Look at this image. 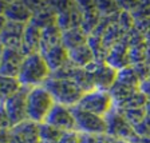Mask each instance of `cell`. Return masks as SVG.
Listing matches in <instances>:
<instances>
[{
    "mask_svg": "<svg viewBox=\"0 0 150 143\" xmlns=\"http://www.w3.org/2000/svg\"><path fill=\"white\" fill-rule=\"evenodd\" d=\"M105 120H106V134L114 139L129 140L133 143L138 138L134 127L123 118L118 110L114 108L110 114H107L105 116Z\"/></svg>",
    "mask_w": 150,
    "mask_h": 143,
    "instance_id": "8992f818",
    "label": "cell"
},
{
    "mask_svg": "<svg viewBox=\"0 0 150 143\" xmlns=\"http://www.w3.org/2000/svg\"><path fill=\"white\" fill-rule=\"evenodd\" d=\"M40 143H58V142H51V140H40Z\"/></svg>",
    "mask_w": 150,
    "mask_h": 143,
    "instance_id": "f35d334b",
    "label": "cell"
},
{
    "mask_svg": "<svg viewBox=\"0 0 150 143\" xmlns=\"http://www.w3.org/2000/svg\"><path fill=\"white\" fill-rule=\"evenodd\" d=\"M6 7H7V1H0V15H4Z\"/></svg>",
    "mask_w": 150,
    "mask_h": 143,
    "instance_id": "e575fe53",
    "label": "cell"
},
{
    "mask_svg": "<svg viewBox=\"0 0 150 143\" xmlns=\"http://www.w3.org/2000/svg\"><path fill=\"white\" fill-rule=\"evenodd\" d=\"M133 143H150V137H138Z\"/></svg>",
    "mask_w": 150,
    "mask_h": 143,
    "instance_id": "d6a6232c",
    "label": "cell"
},
{
    "mask_svg": "<svg viewBox=\"0 0 150 143\" xmlns=\"http://www.w3.org/2000/svg\"><path fill=\"white\" fill-rule=\"evenodd\" d=\"M11 120L8 118V114H7V110L4 107V103H0V128H11Z\"/></svg>",
    "mask_w": 150,
    "mask_h": 143,
    "instance_id": "f546056e",
    "label": "cell"
},
{
    "mask_svg": "<svg viewBox=\"0 0 150 143\" xmlns=\"http://www.w3.org/2000/svg\"><path fill=\"white\" fill-rule=\"evenodd\" d=\"M117 23H118V25L121 27V30L125 32V34L135 27L134 18H133L131 12H127V11H121V12H119Z\"/></svg>",
    "mask_w": 150,
    "mask_h": 143,
    "instance_id": "4316f807",
    "label": "cell"
},
{
    "mask_svg": "<svg viewBox=\"0 0 150 143\" xmlns=\"http://www.w3.org/2000/svg\"><path fill=\"white\" fill-rule=\"evenodd\" d=\"M112 143H131V142H129V140H122V139H114Z\"/></svg>",
    "mask_w": 150,
    "mask_h": 143,
    "instance_id": "8d00e7d4",
    "label": "cell"
},
{
    "mask_svg": "<svg viewBox=\"0 0 150 143\" xmlns=\"http://www.w3.org/2000/svg\"><path fill=\"white\" fill-rule=\"evenodd\" d=\"M58 143H81V132L78 131H63Z\"/></svg>",
    "mask_w": 150,
    "mask_h": 143,
    "instance_id": "83f0119b",
    "label": "cell"
},
{
    "mask_svg": "<svg viewBox=\"0 0 150 143\" xmlns=\"http://www.w3.org/2000/svg\"><path fill=\"white\" fill-rule=\"evenodd\" d=\"M55 106L52 97L50 92L43 87H32L27 94V119L40 125L46 120L47 115L50 114L52 107Z\"/></svg>",
    "mask_w": 150,
    "mask_h": 143,
    "instance_id": "3957f363",
    "label": "cell"
},
{
    "mask_svg": "<svg viewBox=\"0 0 150 143\" xmlns=\"http://www.w3.org/2000/svg\"><path fill=\"white\" fill-rule=\"evenodd\" d=\"M139 91L146 97L147 102H150V79H145V80L141 82L139 84Z\"/></svg>",
    "mask_w": 150,
    "mask_h": 143,
    "instance_id": "4dcf8cb0",
    "label": "cell"
},
{
    "mask_svg": "<svg viewBox=\"0 0 150 143\" xmlns=\"http://www.w3.org/2000/svg\"><path fill=\"white\" fill-rule=\"evenodd\" d=\"M9 143H40L39 125L24 120L9 128Z\"/></svg>",
    "mask_w": 150,
    "mask_h": 143,
    "instance_id": "30bf717a",
    "label": "cell"
},
{
    "mask_svg": "<svg viewBox=\"0 0 150 143\" xmlns=\"http://www.w3.org/2000/svg\"><path fill=\"white\" fill-rule=\"evenodd\" d=\"M43 87L50 92L56 104H62L66 107H75L84 94L70 79L55 78L52 75L46 80Z\"/></svg>",
    "mask_w": 150,
    "mask_h": 143,
    "instance_id": "7a4b0ae2",
    "label": "cell"
},
{
    "mask_svg": "<svg viewBox=\"0 0 150 143\" xmlns=\"http://www.w3.org/2000/svg\"><path fill=\"white\" fill-rule=\"evenodd\" d=\"M0 103H1V102H0Z\"/></svg>",
    "mask_w": 150,
    "mask_h": 143,
    "instance_id": "60d3db41",
    "label": "cell"
},
{
    "mask_svg": "<svg viewBox=\"0 0 150 143\" xmlns=\"http://www.w3.org/2000/svg\"><path fill=\"white\" fill-rule=\"evenodd\" d=\"M51 76V71L46 64L40 52L31 54L24 56L18 75V80L23 87H39L46 83V80Z\"/></svg>",
    "mask_w": 150,
    "mask_h": 143,
    "instance_id": "6da1fadb",
    "label": "cell"
},
{
    "mask_svg": "<svg viewBox=\"0 0 150 143\" xmlns=\"http://www.w3.org/2000/svg\"><path fill=\"white\" fill-rule=\"evenodd\" d=\"M40 55L43 56L44 62L48 66L51 74L59 71L60 68H63L66 64L70 63L69 51L66 50L62 44L52 47V48H50V50H47V51H43V52H40Z\"/></svg>",
    "mask_w": 150,
    "mask_h": 143,
    "instance_id": "5bb4252c",
    "label": "cell"
},
{
    "mask_svg": "<svg viewBox=\"0 0 150 143\" xmlns=\"http://www.w3.org/2000/svg\"><path fill=\"white\" fill-rule=\"evenodd\" d=\"M25 24L13 22H7L3 31L0 32V43L4 48L11 50H20L23 43V34H24Z\"/></svg>",
    "mask_w": 150,
    "mask_h": 143,
    "instance_id": "7c38bea8",
    "label": "cell"
},
{
    "mask_svg": "<svg viewBox=\"0 0 150 143\" xmlns=\"http://www.w3.org/2000/svg\"><path fill=\"white\" fill-rule=\"evenodd\" d=\"M63 131L55 128L54 126L48 123H40L39 125V138L40 140H51V142H58Z\"/></svg>",
    "mask_w": 150,
    "mask_h": 143,
    "instance_id": "484cf974",
    "label": "cell"
},
{
    "mask_svg": "<svg viewBox=\"0 0 150 143\" xmlns=\"http://www.w3.org/2000/svg\"><path fill=\"white\" fill-rule=\"evenodd\" d=\"M135 134L138 137H150V118H145L138 126L134 127Z\"/></svg>",
    "mask_w": 150,
    "mask_h": 143,
    "instance_id": "f1b7e54d",
    "label": "cell"
},
{
    "mask_svg": "<svg viewBox=\"0 0 150 143\" xmlns=\"http://www.w3.org/2000/svg\"><path fill=\"white\" fill-rule=\"evenodd\" d=\"M145 108H146V116L147 118H150V102H147V104H146Z\"/></svg>",
    "mask_w": 150,
    "mask_h": 143,
    "instance_id": "d590c367",
    "label": "cell"
},
{
    "mask_svg": "<svg viewBox=\"0 0 150 143\" xmlns=\"http://www.w3.org/2000/svg\"><path fill=\"white\" fill-rule=\"evenodd\" d=\"M87 40L88 35L83 31L82 27L71 28V30L62 32V46L67 51L76 48L79 46H83V44H87Z\"/></svg>",
    "mask_w": 150,
    "mask_h": 143,
    "instance_id": "e0dca14e",
    "label": "cell"
},
{
    "mask_svg": "<svg viewBox=\"0 0 150 143\" xmlns=\"http://www.w3.org/2000/svg\"><path fill=\"white\" fill-rule=\"evenodd\" d=\"M147 104V99L146 97H145L144 94L141 92L139 90L135 91L133 95H131L130 98H127V99L125 100V102H122L119 106L114 107V108L117 110H130V108H144V107H146Z\"/></svg>",
    "mask_w": 150,
    "mask_h": 143,
    "instance_id": "603a6c76",
    "label": "cell"
},
{
    "mask_svg": "<svg viewBox=\"0 0 150 143\" xmlns=\"http://www.w3.org/2000/svg\"><path fill=\"white\" fill-rule=\"evenodd\" d=\"M76 107L84 110L91 114H95L98 116H105L114 110V100L109 91L103 90H93L83 94Z\"/></svg>",
    "mask_w": 150,
    "mask_h": 143,
    "instance_id": "277c9868",
    "label": "cell"
},
{
    "mask_svg": "<svg viewBox=\"0 0 150 143\" xmlns=\"http://www.w3.org/2000/svg\"><path fill=\"white\" fill-rule=\"evenodd\" d=\"M69 59L71 64L76 66V67H82V68H86L88 64L95 62L94 54L91 51V48L88 47V44H83V46H79L76 48L70 50Z\"/></svg>",
    "mask_w": 150,
    "mask_h": 143,
    "instance_id": "ac0fdd59",
    "label": "cell"
},
{
    "mask_svg": "<svg viewBox=\"0 0 150 143\" xmlns=\"http://www.w3.org/2000/svg\"><path fill=\"white\" fill-rule=\"evenodd\" d=\"M4 16L7 22L28 24L32 19V11L25 1H7Z\"/></svg>",
    "mask_w": 150,
    "mask_h": 143,
    "instance_id": "4fadbf2b",
    "label": "cell"
},
{
    "mask_svg": "<svg viewBox=\"0 0 150 143\" xmlns=\"http://www.w3.org/2000/svg\"><path fill=\"white\" fill-rule=\"evenodd\" d=\"M149 51V46L146 43H142L139 46H134L129 48V59H130V66L145 63L146 55Z\"/></svg>",
    "mask_w": 150,
    "mask_h": 143,
    "instance_id": "cb8c5ba5",
    "label": "cell"
},
{
    "mask_svg": "<svg viewBox=\"0 0 150 143\" xmlns=\"http://www.w3.org/2000/svg\"><path fill=\"white\" fill-rule=\"evenodd\" d=\"M28 87H20L15 94H12L9 98L4 100V107L7 110L8 118L11 120V125L16 126L27 119V94Z\"/></svg>",
    "mask_w": 150,
    "mask_h": 143,
    "instance_id": "52a82bcc",
    "label": "cell"
},
{
    "mask_svg": "<svg viewBox=\"0 0 150 143\" xmlns=\"http://www.w3.org/2000/svg\"><path fill=\"white\" fill-rule=\"evenodd\" d=\"M0 143H9V128H0Z\"/></svg>",
    "mask_w": 150,
    "mask_h": 143,
    "instance_id": "1f68e13d",
    "label": "cell"
},
{
    "mask_svg": "<svg viewBox=\"0 0 150 143\" xmlns=\"http://www.w3.org/2000/svg\"><path fill=\"white\" fill-rule=\"evenodd\" d=\"M86 71L91 75L94 87L97 90L109 91L117 82L118 71L109 66L106 62H93L86 67Z\"/></svg>",
    "mask_w": 150,
    "mask_h": 143,
    "instance_id": "ba28073f",
    "label": "cell"
},
{
    "mask_svg": "<svg viewBox=\"0 0 150 143\" xmlns=\"http://www.w3.org/2000/svg\"><path fill=\"white\" fill-rule=\"evenodd\" d=\"M117 110V108H115ZM123 118L130 123L133 127L138 126L141 122L146 118V108H130V110H118Z\"/></svg>",
    "mask_w": 150,
    "mask_h": 143,
    "instance_id": "d4e9b609",
    "label": "cell"
},
{
    "mask_svg": "<svg viewBox=\"0 0 150 143\" xmlns=\"http://www.w3.org/2000/svg\"><path fill=\"white\" fill-rule=\"evenodd\" d=\"M105 62L109 66H111L112 68H115L117 71L129 67L130 66V59H129V46L125 44L123 42H119L115 46H112L109 50Z\"/></svg>",
    "mask_w": 150,
    "mask_h": 143,
    "instance_id": "2e32d148",
    "label": "cell"
},
{
    "mask_svg": "<svg viewBox=\"0 0 150 143\" xmlns=\"http://www.w3.org/2000/svg\"><path fill=\"white\" fill-rule=\"evenodd\" d=\"M22 87L16 78H7L0 75V102H4Z\"/></svg>",
    "mask_w": 150,
    "mask_h": 143,
    "instance_id": "7402d4cb",
    "label": "cell"
},
{
    "mask_svg": "<svg viewBox=\"0 0 150 143\" xmlns=\"http://www.w3.org/2000/svg\"><path fill=\"white\" fill-rule=\"evenodd\" d=\"M24 55L20 50H11L4 48L1 60H0V75L7 78H16L18 79L19 71L22 67Z\"/></svg>",
    "mask_w": 150,
    "mask_h": 143,
    "instance_id": "8fae6325",
    "label": "cell"
},
{
    "mask_svg": "<svg viewBox=\"0 0 150 143\" xmlns=\"http://www.w3.org/2000/svg\"><path fill=\"white\" fill-rule=\"evenodd\" d=\"M62 44V30L56 24L48 25V27L42 30V37H40V48L39 52H43Z\"/></svg>",
    "mask_w": 150,
    "mask_h": 143,
    "instance_id": "d6986e66",
    "label": "cell"
},
{
    "mask_svg": "<svg viewBox=\"0 0 150 143\" xmlns=\"http://www.w3.org/2000/svg\"><path fill=\"white\" fill-rule=\"evenodd\" d=\"M123 35H125V32L121 30L118 23L117 22L112 23V24H110L106 28V31L103 32V35H102L103 46L106 47L107 50H110L112 46H115L117 43H119L123 39Z\"/></svg>",
    "mask_w": 150,
    "mask_h": 143,
    "instance_id": "ffe728a7",
    "label": "cell"
},
{
    "mask_svg": "<svg viewBox=\"0 0 150 143\" xmlns=\"http://www.w3.org/2000/svg\"><path fill=\"white\" fill-rule=\"evenodd\" d=\"M117 83H121L123 86H127V87H131V88H139L141 79L138 78V75L134 71L133 66H129V67H125V68L118 71Z\"/></svg>",
    "mask_w": 150,
    "mask_h": 143,
    "instance_id": "44dd1931",
    "label": "cell"
},
{
    "mask_svg": "<svg viewBox=\"0 0 150 143\" xmlns=\"http://www.w3.org/2000/svg\"><path fill=\"white\" fill-rule=\"evenodd\" d=\"M43 123H48L60 131H76L71 107H66L62 104H56V103Z\"/></svg>",
    "mask_w": 150,
    "mask_h": 143,
    "instance_id": "9c48e42d",
    "label": "cell"
},
{
    "mask_svg": "<svg viewBox=\"0 0 150 143\" xmlns=\"http://www.w3.org/2000/svg\"><path fill=\"white\" fill-rule=\"evenodd\" d=\"M149 79H150V74H149Z\"/></svg>",
    "mask_w": 150,
    "mask_h": 143,
    "instance_id": "ab89813d",
    "label": "cell"
},
{
    "mask_svg": "<svg viewBox=\"0 0 150 143\" xmlns=\"http://www.w3.org/2000/svg\"><path fill=\"white\" fill-rule=\"evenodd\" d=\"M3 51H4V47L1 46V43H0V60H1V55H3Z\"/></svg>",
    "mask_w": 150,
    "mask_h": 143,
    "instance_id": "74e56055",
    "label": "cell"
},
{
    "mask_svg": "<svg viewBox=\"0 0 150 143\" xmlns=\"http://www.w3.org/2000/svg\"><path fill=\"white\" fill-rule=\"evenodd\" d=\"M40 37H42V30L32 23L25 24L24 34H23V43H22V54L24 56L31 55V54L39 52L40 48Z\"/></svg>",
    "mask_w": 150,
    "mask_h": 143,
    "instance_id": "9a60e30c",
    "label": "cell"
},
{
    "mask_svg": "<svg viewBox=\"0 0 150 143\" xmlns=\"http://www.w3.org/2000/svg\"><path fill=\"white\" fill-rule=\"evenodd\" d=\"M72 115L75 119L76 131L81 134L87 135H98L106 134V120L102 116H98L95 114H91L79 107H71Z\"/></svg>",
    "mask_w": 150,
    "mask_h": 143,
    "instance_id": "5b68a950",
    "label": "cell"
},
{
    "mask_svg": "<svg viewBox=\"0 0 150 143\" xmlns=\"http://www.w3.org/2000/svg\"><path fill=\"white\" fill-rule=\"evenodd\" d=\"M7 24V19H6V16L4 15H0V32L3 31V28H4V25Z\"/></svg>",
    "mask_w": 150,
    "mask_h": 143,
    "instance_id": "836d02e7",
    "label": "cell"
}]
</instances>
